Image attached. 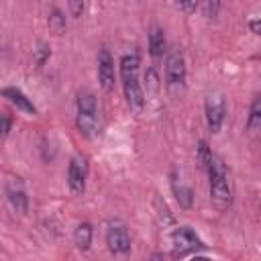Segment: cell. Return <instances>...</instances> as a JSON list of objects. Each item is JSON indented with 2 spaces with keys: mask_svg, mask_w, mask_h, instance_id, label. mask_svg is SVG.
I'll return each instance as SVG.
<instances>
[{
  "mask_svg": "<svg viewBox=\"0 0 261 261\" xmlns=\"http://www.w3.org/2000/svg\"><path fill=\"white\" fill-rule=\"evenodd\" d=\"M206 169H208V177H210V200L218 212H224V210H228V206L232 202V190H230L226 165L222 163V159L218 155H212Z\"/></svg>",
  "mask_w": 261,
  "mask_h": 261,
  "instance_id": "1",
  "label": "cell"
},
{
  "mask_svg": "<svg viewBox=\"0 0 261 261\" xmlns=\"http://www.w3.org/2000/svg\"><path fill=\"white\" fill-rule=\"evenodd\" d=\"M120 80H122V90L124 98L130 106L133 112H141L145 106V96L139 84V55L130 53L120 59Z\"/></svg>",
  "mask_w": 261,
  "mask_h": 261,
  "instance_id": "2",
  "label": "cell"
},
{
  "mask_svg": "<svg viewBox=\"0 0 261 261\" xmlns=\"http://www.w3.org/2000/svg\"><path fill=\"white\" fill-rule=\"evenodd\" d=\"M165 88L173 98L186 92V61L179 49H173L165 59Z\"/></svg>",
  "mask_w": 261,
  "mask_h": 261,
  "instance_id": "3",
  "label": "cell"
},
{
  "mask_svg": "<svg viewBox=\"0 0 261 261\" xmlns=\"http://www.w3.org/2000/svg\"><path fill=\"white\" fill-rule=\"evenodd\" d=\"M171 243H173V255L175 257H186V255H192V253H198L204 249V243L188 226L175 228L171 234Z\"/></svg>",
  "mask_w": 261,
  "mask_h": 261,
  "instance_id": "4",
  "label": "cell"
},
{
  "mask_svg": "<svg viewBox=\"0 0 261 261\" xmlns=\"http://www.w3.org/2000/svg\"><path fill=\"white\" fill-rule=\"evenodd\" d=\"M106 245L114 255H124L130 251V234L126 230V226L120 220H112L108 222L106 228Z\"/></svg>",
  "mask_w": 261,
  "mask_h": 261,
  "instance_id": "5",
  "label": "cell"
},
{
  "mask_svg": "<svg viewBox=\"0 0 261 261\" xmlns=\"http://www.w3.org/2000/svg\"><path fill=\"white\" fill-rule=\"evenodd\" d=\"M224 114H226V104L224 98L220 94H212L206 98V122L210 133H218L222 122H224Z\"/></svg>",
  "mask_w": 261,
  "mask_h": 261,
  "instance_id": "6",
  "label": "cell"
},
{
  "mask_svg": "<svg viewBox=\"0 0 261 261\" xmlns=\"http://www.w3.org/2000/svg\"><path fill=\"white\" fill-rule=\"evenodd\" d=\"M86 177H88V163L84 157H73L67 169V184L73 194H82L86 190Z\"/></svg>",
  "mask_w": 261,
  "mask_h": 261,
  "instance_id": "7",
  "label": "cell"
},
{
  "mask_svg": "<svg viewBox=\"0 0 261 261\" xmlns=\"http://www.w3.org/2000/svg\"><path fill=\"white\" fill-rule=\"evenodd\" d=\"M98 80L104 90L114 88V59L108 49H100L98 53Z\"/></svg>",
  "mask_w": 261,
  "mask_h": 261,
  "instance_id": "8",
  "label": "cell"
},
{
  "mask_svg": "<svg viewBox=\"0 0 261 261\" xmlns=\"http://www.w3.org/2000/svg\"><path fill=\"white\" fill-rule=\"evenodd\" d=\"M6 198L10 202V206L18 212V214H24L27 208H29V198L24 194V188L22 184L18 181V177H10L6 181Z\"/></svg>",
  "mask_w": 261,
  "mask_h": 261,
  "instance_id": "9",
  "label": "cell"
},
{
  "mask_svg": "<svg viewBox=\"0 0 261 261\" xmlns=\"http://www.w3.org/2000/svg\"><path fill=\"white\" fill-rule=\"evenodd\" d=\"M247 135L251 139H261V96H255L247 116Z\"/></svg>",
  "mask_w": 261,
  "mask_h": 261,
  "instance_id": "10",
  "label": "cell"
},
{
  "mask_svg": "<svg viewBox=\"0 0 261 261\" xmlns=\"http://www.w3.org/2000/svg\"><path fill=\"white\" fill-rule=\"evenodd\" d=\"M2 96L8 98L10 104H14L18 110H22V112H27V114H35V112H37V108L33 106V102H31L20 90H16V88H4V90H2Z\"/></svg>",
  "mask_w": 261,
  "mask_h": 261,
  "instance_id": "11",
  "label": "cell"
},
{
  "mask_svg": "<svg viewBox=\"0 0 261 261\" xmlns=\"http://www.w3.org/2000/svg\"><path fill=\"white\" fill-rule=\"evenodd\" d=\"M163 51H165V35H163V29L153 27L151 33H149V53L153 57H161Z\"/></svg>",
  "mask_w": 261,
  "mask_h": 261,
  "instance_id": "12",
  "label": "cell"
},
{
  "mask_svg": "<svg viewBox=\"0 0 261 261\" xmlns=\"http://www.w3.org/2000/svg\"><path fill=\"white\" fill-rule=\"evenodd\" d=\"M73 241H75V247L80 251H88L90 245H92V224L90 222L77 224V228L73 232Z\"/></svg>",
  "mask_w": 261,
  "mask_h": 261,
  "instance_id": "13",
  "label": "cell"
},
{
  "mask_svg": "<svg viewBox=\"0 0 261 261\" xmlns=\"http://www.w3.org/2000/svg\"><path fill=\"white\" fill-rule=\"evenodd\" d=\"M77 128L86 137H94L98 128V114H80L77 112Z\"/></svg>",
  "mask_w": 261,
  "mask_h": 261,
  "instance_id": "14",
  "label": "cell"
},
{
  "mask_svg": "<svg viewBox=\"0 0 261 261\" xmlns=\"http://www.w3.org/2000/svg\"><path fill=\"white\" fill-rule=\"evenodd\" d=\"M77 112L80 114H98V106H96L94 94L80 92V96H77Z\"/></svg>",
  "mask_w": 261,
  "mask_h": 261,
  "instance_id": "15",
  "label": "cell"
},
{
  "mask_svg": "<svg viewBox=\"0 0 261 261\" xmlns=\"http://www.w3.org/2000/svg\"><path fill=\"white\" fill-rule=\"evenodd\" d=\"M173 194H175V200L179 202L181 208H190L192 206V190L184 184L177 186V181H173Z\"/></svg>",
  "mask_w": 261,
  "mask_h": 261,
  "instance_id": "16",
  "label": "cell"
},
{
  "mask_svg": "<svg viewBox=\"0 0 261 261\" xmlns=\"http://www.w3.org/2000/svg\"><path fill=\"white\" fill-rule=\"evenodd\" d=\"M49 29L55 33V35H61L65 31V16L61 14V10H53L49 14Z\"/></svg>",
  "mask_w": 261,
  "mask_h": 261,
  "instance_id": "17",
  "label": "cell"
},
{
  "mask_svg": "<svg viewBox=\"0 0 261 261\" xmlns=\"http://www.w3.org/2000/svg\"><path fill=\"white\" fill-rule=\"evenodd\" d=\"M196 155H198V163L206 169V165H208V161L212 159L214 153L210 151V147H208L204 141H200V143H198V149H196Z\"/></svg>",
  "mask_w": 261,
  "mask_h": 261,
  "instance_id": "18",
  "label": "cell"
},
{
  "mask_svg": "<svg viewBox=\"0 0 261 261\" xmlns=\"http://www.w3.org/2000/svg\"><path fill=\"white\" fill-rule=\"evenodd\" d=\"M220 10V0H204V14L208 18H216Z\"/></svg>",
  "mask_w": 261,
  "mask_h": 261,
  "instance_id": "19",
  "label": "cell"
},
{
  "mask_svg": "<svg viewBox=\"0 0 261 261\" xmlns=\"http://www.w3.org/2000/svg\"><path fill=\"white\" fill-rule=\"evenodd\" d=\"M49 55H51V49H49L45 43H41V45H39V49H37V55H35V63L41 67V65L49 59Z\"/></svg>",
  "mask_w": 261,
  "mask_h": 261,
  "instance_id": "20",
  "label": "cell"
},
{
  "mask_svg": "<svg viewBox=\"0 0 261 261\" xmlns=\"http://www.w3.org/2000/svg\"><path fill=\"white\" fill-rule=\"evenodd\" d=\"M67 4H69V12H71V16H73V18H80L82 12H84L86 2H84V0H67Z\"/></svg>",
  "mask_w": 261,
  "mask_h": 261,
  "instance_id": "21",
  "label": "cell"
},
{
  "mask_svg": "<svg viewBox=\"0 0 261 261\" xmlns=\"http://www.w3.org/2000/svg\"><path fill=\"white\" fill-rule=\"evenodd\" d=\"M196 4H198V0H177V6H179L186 14H192V12L196 10Z\"/></svg>",
  "mask_w": 261,
  "mask_h": 261,
  "instance_id": "22",
  "label": "cell"
},
{
  "mask_svg": "<svg viewBox=\"0 0 261 261\" xmlns=\"http://www.w3.org/2000/svg\"><path fill=\"white\" fill-rule=\"evenodd\" d=\"M0 130H2V139H6L8 133H10V118H8L6 114L2 116V126H0Z\"/></svg>",
  "mask_w": 261,
  "mask_h": 261,
  "instance_id": "23",
  "label": "cell"
},
{
  "mask_svg": "<svg viewBox=\"0 0 261 261\" xmlns=\"http://www.w3.org/2000/svg\"><path fill=\"white\" fill-rule=\"evenodd\" d=\"M251 31H255L257 35H261V20H251Z\"/></svg>",
  "mask_w": 261,
  "mask_h": 261,
  "instance_id": "24",
  "label": "cell"
}]
</instances>
